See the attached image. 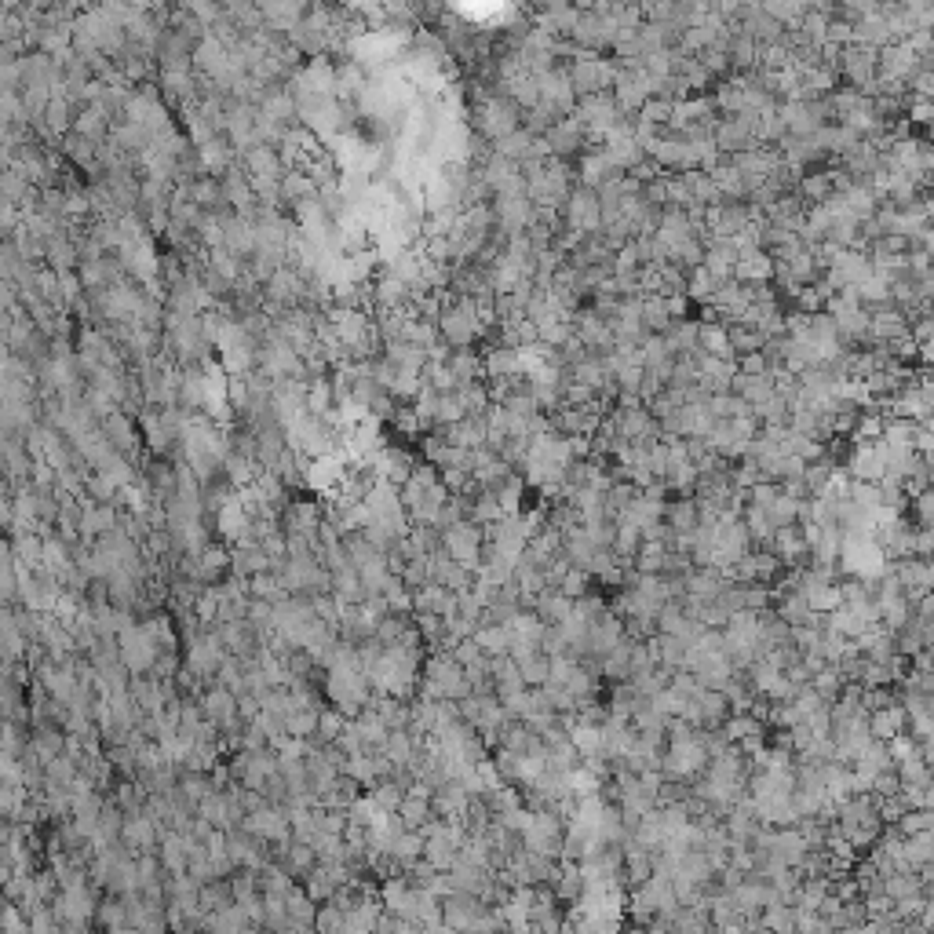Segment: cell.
Wrapping results in <instances>:
<instances>
[{
  "label": "cell",
  "mask_w": 934,
  "mask_h": 934,
  "mask_svg": "<svg viewBox=\"0 0 934 934\" xmlns=\"http://www.w3.org/2000/svg\"><path fill=\"white\" fill-rule=\"evenodd\" d=\"M573 460L577 457H573L570 438L544 431V435H537L530 442V453H526L522 467H526L530 482H537V486H544V489H555L566 482V471H570Z\"/></svg>",
  "instance_id": "6da1fadb"
},
{
  "label": "cell",
  "mask_w": 934,
  "mask_h": 934,
  "mask_svg": "<svg viewBox=\"0 0 934 934\" xmlns=\"http://www.w3.org/2000/svg\"><path fill=\"white\" fill-rule=\"evenodd\" d=\"M522 179H526V198L533 201V208H551V212H562L566 198H570V168L566 161H540V165H519Z\"/></svg>",
  "instance_id": "7a4b0ae2"
},
{
  "label": "cell",
  "mask_w": 934,
  "mask_h": 934,
  "mask_svg": "<svg viewBox=\"0 0 934 934\" xmlns=\"http://www.w3.org/2000/svg\"><path fill=\"white\" fill-rule=\"evenodd\" d=\"M435 329H438V336H442V343H446V347L467 351V347H471L478 336L486 333V322L478 318L475 303H471V300H453V303H446V307H442Z\"/></svg>",
  "instance_id": "3957f363"
},
{
  "label": "cell",
  "mask_w": 934,
  "mask_h": 934,
  "mask_svg": "<svg viewBox=\"0 0 934 934\" xmlns=\"http://www.w3.org/2000/svg\"><path fill=\"white\" fill-rule=\"evenodd\" d=\"M566 77H570V88L577 92V99H584V95H602L606 88H613L617 63L599 52H577L570 59Z\"/></svg>",
  "instance_id": "277c9868"
},
{
  "label": "cell",
  "mask_w": 934,
  "mask_h": 934,
  "mask_svg": "<svg viewBox=\"0 0 934 934\" xmlns=\"http://www.w3.org/2000/svg\"><path fill=\"white\" fill-rule=\"evenodd\" d=\"M573 117H577V121L584 125V132L599 135V139H606L610 132H617V128L628 125V114H624L621 106L613 103L610 92L584 95V99H577V110H573Z\"/></svg>",
  "instance_id": "5b68a950"
},
{
  "label": "cell",
  "mask_w": 934,
  "mask_h": 934,
  "mask_svg": "<svg viewBox=\"0 0 934 934\" xmlns=\"http://www.w3.org/2000/svg\"><path fill=\"white\" fill-rule=\"evenodd\" d=\"M610 95L624 114H639V110L654 99V77H650L643 66H617Z\"/></svg>",
  "instance_id": "8992f818"
},
{
  "label": "cell",
  "mask_w": 934,
  "mask_h": 934,
  "mask_svg": "<svg viewBox=\"0 0 934 934\" xmlns=\"http://www.w3.org/2000/svg\"><path fill=\"white\" fill-rule=\"evenodd\" d=\"M537 106L544 110V114L555 117V121H559V117H573V110H577V92L570 88L566 70L551 66V70L540 73L537 77Z\"/></svg>",
  "instance_id": "52a82bcc"
},
{
  "label": "cell",
  "mask_w": 934,
  "mask_h": 934,
  "mask_svg": "<svg viewBox=\"0 0 934 934\" xmlns=\"http://www.w3.org/2000/svg\"><path fill=\"white\" fill-rule=\"evenodd\" d=\"M825 307H829L825 314H829V322L836 325V333L843 336V343L862 340V336L869 333V311L858 303L854 292H832L829 300H825Z\"/></svg>",
  "instance_id": "ba28073f"
},
{
  "label": "cell",
  "mask_w": 934,
  "mask_h": 934,
  "mask_svg": "<svg viewBox=\"0 0 934 934\" xmlns=\"http://www.w3.org/2000/svg\"><path fill=\"white\" fill-rule=\"evenodd\" d=\"M876 59H880V52L876 48H865V44H847V48H840L836 52V63H832V70H836V77H847V81L854 84V92L862 88V92H869L872 84H876Z\"/></svg>",
  "instance_id": "9c48e42d"
},
{
  "label": "cell",
  "mask_w": 934,
  "mask_h": 934,
  "mask_svg": "<svg viewBox=\"0 0 934 934\" xmlns=\"http://www.w3.org/2000/svg\"><path fill=\"white\" fill-rule=\"evenodd\" d=\"M562 219H566V230L581 234V238H592L602 230V212H599V194L588 187H573L566 205H562Z\"/></svg>",
  "instance_id": "30bf717a"
},
{
  "label": "cell",
  "mask_w": 934,
  "mask_h": 934,
  "mask_svg": "<svg viewBox=\"0 0 934 934\" xmlns=\"http://www.w3.org/2000/svg\"><path fill=\"white\" fill-rule=\"evenodd\" d=\"M475 121H478V135H482L486 143H497V139H504V135H511L519 128V110H515L504 95H489V99L478 103Z\"/></svg>",
  "instance_id": "8fae6325"
},
{
  "label": "cell",
  "mask_w": 934,
  "mask_h": 934,
  "mask_svg": "<svg viewBox=\"0 0 934 934\" xmlns=\"http://www.w3.org/2000/svg\"><path fill=\"white\" fill-rule=\"evenodd\" d=\"M869 270H872V263L862 249H840L829 260V267H825V285H829L832 292H851L869 278Z\"/></svg>",
  "instance_id": "7c38bea8"
},
{
  "label": "cell",
  "mask_w": 934,
  "mask_h": 934,
  "mask_svg": "<svg viewBox=\"0 0 934 934\" xmlns=\"http://www.w3.org/2000/svg\"><path fill=\"white\" fill-rule=\"evenodd\" d=\"M778 117L785 125V135H814L825 121H829V110H825V99H789V103L778 106Z\"/></svg>",
  "instance_id": "4fadbf2b"
},
{
  "label": "cell",
  "mask_w": 934,
  "mask_h": 934,
  "mask_svg": "<svg viewBox=\"0 0 934 934\" xmlns=\"http://www.w3.org/2000/svg\"><path fill=\"white\" fill-rule=\"evenodd\" d=\"M493 223H497V230L504 234V238H519V234H526V230L533 227V201L526 198V194H508V198H493Z\"/></svg>",
  "instance_id": "5bb4252c"
},
{
  "label": "cell",
  "mask_w": 934,
  "mask_h": 934,
  "mask_svg": "<svg viewBox=\"0 0 934 934\" xmlns=\"http://www.w3.org/2000/svg\"><path fill=\"white\" fill-rule=\"evenodd\" d=\"M869 340H876L880 347H898L902 340H909V314L898 311V307H876L869 311Z\"/></svg>",
  "instance_id": "9a60e30c"
},
{
  "label": "cell",
  "mask_w": 934,
  "mask_h": 934,
  "mask_svg": "<svg viewBox=\"0 0 934 934\" xmlns=\"http://www.w3.org/2000/svg\"><path fill=\"white\" fill-rule=\"evenodd\" d=\"M883 457H887V449H883L880 438L876 442H854L851 457H847L851 482H869V486L883 482Z\"/></svg>",
  "instance_id": "2e32d148"
},
{
  "label": "cell",
  "mask_w": 934,
  "mask_h": 934,
  "mask_svg": "<svg viewBox=\"0 0 934 934\" xmlns=\"http://www.w3.org/2000/svg\"><path fill=\"white\" fill-rule=\"evenodd\" d=\"M602 154L610 157L621 172H632L635 165H643L646 154H643V146H639V139H635V132H632V121L602 139Z\"/></svg>",
  "instance_id": "e0dca14e"
},
{
  "label": "cell",
  "mask_w": 934,
  "mask_h": 934,
  "mask_svg": "<svg viewBox=\"0 0 934 934\" xmlns=\"http://www.w3.org/2000/svg\"><path fill=\"white\" fill-rule=\"evenodd\" d=\"M544 143H548L551 157H555V161H562V157H570V154H577V150H584V143H588V132H584V125L577 121V117H559V121L548 128Z\"/></svg>",
  "instance_id": "ac0fdd59"
},
{
  "label": "cell",
  "mask_w": 934,
  "mask_h": 934,
  "mask_svg": "<svg viewBox=\"0 0 934 934\" xmlns=\"http://www.w3.org/2000/svg\"><path fill=\"white\" fill-rule=\"evenodd\" d=\"M712 143H716L719 154H745V150H752L756 146V139H752V128L741 121V117H723V121H716V128H712Z\"/></svg>",
  "instance_id": "d6986e66"
},
{
  "label": "cell",
  "mask_w": 934,
  "mask_h": 934,
  "mask_svg": "<svg viewBox=\"0 0 934 934\" xmlns=\"http://www.w3.org/2000/svg\"><path fill=\"white\" fill-rule=\"evenodd\" d=\"M482 373H486L489 380H497V384H504V380H519L522 376V351H515V347H508V343L489 347V351L482 354Z\"/></svg>",
  "instance_id": "ffe728a7"
},
{
  "label": "cell",
  "mask_w": 934,
  "mask_h": 934,
  "mask_svg": "<svg viewBox=\"0 0 934 934\" xmlns=\"http://www.w3.org/2000/svg\"><path fill=\"white\" fill-rule=\"evenodd\" d=\"M621 176H624V172L613 165L610 157L602 154V146H599V150H588V154L581 157V187L595 190V194H599L602 187L617 183Z\"/></svg>",
  "instance_id": "44dd1931"
},
{
  "label": "cell",
  "mask_w": 934,
  "mask_h": 934,
  "mask_svg": "<svg viewBox=\"0 0 934 934\" xmlns=\"http://www.w3.org/2000/svg\"><path fill=\"white\" fill-rule=\"evenodd\" d=\"M701 245H705V260H701V267H705L716 281L734 278V263H737L734 241H727V238H705Z\"/></svg>",
  "instance_id": "7402d4cb"
},
{
  "label": "cell",
  "mask_w": 934,
  "mask_h": 934,
  "mask_svg": "<svg viewBox=\"0 0 934 934\" xmlns=\"http://www.w3.org/2000/svg\"><path fill=\"white\" fill-rule=\"evenodd\" d=\"M774 278V260H770L763 249H748V252H737V263H734V281H741V285H759V281H770Z\"/></svg>",
  "instance_id": "603a6c76"
},
{
  "label": "cell",
  "mask_w": 934,
  "mask_h": 934,
  "mask_svg": "<svg viewBox=\"0 0 934 934\" xmlns=\"http://www.w3.org/2000/svg\"><path fill=\"white\" fill-rule=\"evenodd\" d=\"M694 354H701V358H734V351H730V336H727V325L723 322H697V347ZM737 362V358H734Z\"/></svg>",
  "instance_id": "cb8c5ba5"
},
{
  "label": "cell",
  "mask_w": 934,
  "mask_h": 934,
  "mask_svg": "<svg viewBox=\"0 0 934 934\" xmlns=\"http://www.w3.org/2000/svg\"><path fill=\"white\" fill-rule=\"evenodd\" d=\"M774 380H778L774 373H759V376H741V373H737L734 384H730V395L741 398L748 409H756L759 402H767V398L774 395Z\"/></svg>",
  "instance_id": "d4e9b609"
},
{
  "label": "cell",
  "mask_w": 934,
  "mask_h": 934,
  "mask_svg": "<svg viewBox=\"0 0 934 934\" xmlns=\"http://www.w3.org/2000/svg\"><path fill=\"white\" fill-rule=\"evenodd\" d=\"M712 427H716V416H712V409H708V398L683 405V413H679V435L708 438V431H712Z\"/></svg>",
  "instance_id": "484cf974"
},
{
  "label": "cell",
  "mask_w": 934,
  "mask_h": 934,
  "mask_svg": "<svg viewBox=\"0 0 934 934\" xmlns=\"http://www.w3.org/2000/svg\"><path fill=\"white\" fill-rule=\"evenodd\" d=\"M843 165H847V176H858V183H865V179L876 172V168L883 165V154H880V146H872V143H858L854 150H847L843 154Z\"/></svg>",
  "instance_id": "4316f807"
},
{
  "label": "cell",
  "mask_w": 934,
  "mask_h": 934,
  "mask_svg": "<svg viewBox=\"0 0 934 934\" xmlns=\"http://www.w3.org/2000/svg\"><path fill=\"white\" fill-rule=\"evenodd\" d=\"M478 544H482V533H478L475 526H467V522H457V526H449L446 530V548L453 551V559L457 562H475Z\"/></svg>",
  "instance_id": "83f0119b"
},
{
  "label": "cell",
  "mask_w": 934,
  "mask_h": 934,
  "mask_svg": "<svg viewBox=\"0 0 934 934\" xmlns=\"http://www.w3.org/2000/svg\"><path fill=\"white\" fill-rule=\"evenodd\" d=\"M446 369L449 376H453V384L464 387V384H478L482 380V358H478L475 351H449L446 354Z\"/></svg>",
  "instance_id": "f1b7e54d"
},
{
  "label": "cell",
  "mask_w": 934,
  "mask_h": 934,
  "mask_svg": "<svg viewBox=\"0 0 934 934\" xmlns=\"http://www.w3.org/2000/svg\"><path fill=\"white\" fill-rule=\"evenodd\" d=\"M661 340H665V347L672 351V358H683V354H694L697 347V322H686V318H675L672 325H668L665 333H661Z\"/></svg>",
  "instance_id": "f546056e"
},
{
  "label": "cell",
  "mask_w": 934,
  "mask_h": 934,
  "mask_svg": "<svg viewBox=\"0 0 934 934\" xmlns=\"http://www.w3.org/2000/svg\"><path fill=\"white\" fill-rule=\"evenodd\" d=\"M285 522H289V533H296V537H314V530L322 526V515H318V508L314 504H307V500H296V504H289V511H285Z\"/></svg>",
  "instance_id": "4dcf8cb0"
},
{
  "label": "cell",
  "mask_w": 934,
  "mask_h": 934,
  "mask_svg": "<svg viewBox=\"0 0 934 934\" xmlns=\"http://www.w3.org/2000/svg\"><path fill=\"white\" fill-rule=\"evenodd\" d=\"M716 110H723L727 117H737L745 110V81L741 77H730V81H719L716 99H712Z\"/></svg>",
  "instance_id": "1f68e13d"
},
{
  "label": "cell",
  "mask_w": 934,
  "mask_h": 934,
  "mask_svg": "<svg viewBox=\"0 0 934 934\" xmlns=\"http://www.w3.org/2000/svg\"><path fill=\"white\" fill-rule=\"evenodd\" d=\"M697 519H701L697 500H679V504H672V508H668V522H672L675 533H694L697 530Z\"/></svg>",
  "instance_id": "d6a6232c"
},
{
  "label": "cell",
  "mask_w": 934,
  "mask_h": 934,
  "mask_svg": "<svg viewBox=\"0 0 934 934\" xmlns=\"http://www.w3.org/2000/svg\"><path fill=\"white\" fill-rule=\"evenodd\" d=\"M716 285H719V281L712 278L705 267L686 270V292H690L697 303H712V296H716Z\"/></svg>",
  "instance_id": "836d02e7"
},
{
  "label": "cell",
  "mask_w": 934,
  "mask_h": 934,
  "mask_svg": "<svg viewBox=\"0 0 934 934\" xmlns=\"http://www.w3.org/2000/svg\"><path fill=\"white\" fill-rule=\"evenodd\" d=\"M475 519H478V522H497V519H504V511H500L497 497H493L489 489H482V493H478V500H475Z\"/></svg>",
  "instance_id": "e575fe53"
},
{
  "label": "cell",
  "mask_w": 934,
  "mask_h": 934,
  "mask_svg": "<svg viewBox=\"0 0 934 934\" xmlns=\"http://www.w3.org/2000/svg\"><path fill=\"white\" fill-rule=\"evenodd\" d=\"M909 114H913V121L927 125V121H931V99H913V103H909Z\"/></svg>",
  "instance_id": "d590c367"
}]
</instances>
